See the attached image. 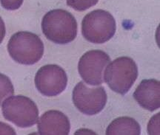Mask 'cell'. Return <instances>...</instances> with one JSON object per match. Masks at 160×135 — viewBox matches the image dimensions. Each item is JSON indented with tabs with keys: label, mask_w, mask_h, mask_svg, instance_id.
<instances>
[{
	"label": "cell",
	"mask_w": 160,
	"mask_h": 135,
	"mask_svg": "<svg viewBox=\"0 0 160 135\" xmlns=\"http://www.w3.org/2000/svg\"><path fill=\"white\" fill-rule=\"evenodd\" d=\"M42 30L45 37L52 42L66 44L77 37V22L70 12L62 9H54L44 16Z\"/></svg>",
	"instance_id": "1"
},
{
	"label": "cell",
	"mask_w": 160,
	"mask_h": 135,
	"mask_svg": "<svg viewBox=\"0 0 160 135\" xmlns=\"http://www.w3.org/2000/svg\"><path fill=\"white\" fill-rule=\"evenodd\" d=\"M9 55L16 62L24 65H33L42 58L44 44L35 33L20 31L13 34L8 44Z\"/></svg>",
	"instance_id": "2"
},
{
	"label": "cell",
	"mask_w": 160,
	"mask_h": 135,
	"mask_svg": "<svg viewBox=\"0 0 160 135\" xmlns=\"http://www.w3.org/2000/svg\"><path fill=\"white\" fill-rule=\"evenodd\" d=\"M104 74V81L110 88L113 92L125 95L137 80L138 67L131 58L119 57L108 64Z\"/></svg>",
	"instance_id": "3"
},
{
	"label": "cell",
	"mask_w": 160,
	"mask_h": 135,
	"mask_svg": "<svg viewBox=\"0 0 160 135\" xmlns=\"http://www.w3.org/2000/svg\"><path fill=\"white\" fill-rule=\"evenodd\" d=\"M117 30L116 20L109 12L95 10L88 13L82 21L84 38L93 44H104L113 38Z\"/></svg>",
	"instance_id": "4"
},
{
	"label": "cell",
	"mask_w": 160,
	"mask_h": 135,
	"mask_svg": "<svg viewBox=\"0 0 160 135\" xmlns=\"http://www.w3.org/2000/svg\"><path fill=\"white\" fill-rule=\"evenodd\" d=\"M2 114L6 120L20 128H29L39 120V109L37 104L23 95L10 96L3 101Z\"/></svg>",
	"instance_id": "5"
},
{
	"label": "cell",
	"mask_w": 160,
	"mask_h": 135,
	"mask_svg": "<svg viewBox=\"0 0 160 135\" xmlns=\"http://www.w3.org/2000/svg\"><path fill=\"white\" fill-rule=\"evenodd\" d=\"M72 98L74 106L86 115H95L101 112L107 104L108 96L102 86L91 88L80 81L73 89Z\"/></svg>",
	"instance_id": "6"
},
{
	"label": "cell",
	"mask_w": 160,
	"mask_h": 135,
	"mask_svg": "<svg viewBox=\"0 0 160 135\" xmlns=\"http://www.w3.org/2000/svg\"><path fill=\"white\" fill-rule=\"evenodd\" d=\"M110 62L111 58L104 51L90 50L79 59L78 70L86 83L98 86L104 82V71Z\"/></svg>",
	"instance_id": "7"
},
{
	"label": "cell",
	"mask_w": 160,
	"mask_h": 135,
	"mask_svg": "<svg viewBox=\"0 0 160 135\" xmlns=\"http://www.w3.org/2000/svg\"><path fill=\"white\" fill-rule=\"evenodd\" d=\"M34 81L37 90L42 95L54 97L61 94L66 89L68 76L61 67L48 64L37 71Z\"/></svg>",
	"instance_id": "8"
},
{
	"label": "cell",
	"mask_w": 160,
	"mask_h": 135,
	"mask_svg": "<svg viewBox=\"0 0 160 135\" xmlns=\"http://www.w3.org/2000/svg\"><path fill=\"white\" fill-rule=\"evenodd\" d=\"M37 123L38 131L41 135H68L71 130L68 118L60 111H48Z\"/></svg>",
	"instance_id": "9"
},
{
	"label": "cell",
	"mask_w": 160,
	"mask_h": 135,
	"mask_svg": "<svg viewBox=\"0 0 160 135\" xmlns=\"http://www.w3.org/2000/svg\"><path fill=\"white\" fill-rule=\"evenodd\" d=\"M133 98L142 108L153 112L160 106V82L156 79L143 80L133 92Z\"/></svg>",
	"instance_id": "10"
},
{
	"label": "cell",
	"mask_w": 160,
	"mask_h": 135,
	"mask_svg": "<svg viewBox=\"0 0 160 135\" xmlns=\"http://www.w3.org/2000/svg\"><path fill=\"white\" fill-rule=\"evenodd\" d=\"M141 127L138 122L130 117H120L110 123L106 129L107 135H139Z\"/></svg>",
	"instance_id": "11"
},
{
	"label": "cell",
	"mask_w": 160,
	"mask_h": 135,
	"mask_svg": "<svg viewBox=\"0 0 160 135\" xmlns=\"http://www.w3.org/2000/svg\"><path fill=\"white\" fill-rule=\"evenodd\" d=\"M14 93V88L11 79L7 75L0 73V106L4 100Z\"/></svg>",
	"instance_id": "12"
},
{
	"label": "cell",
	"mask_w": 160,
	"mask_h": 135,
	"mask_svg": "<svg viewBox=\"0 0 160 135\" xmlns=\"http://www.w3.org/2000/svg\"><path fill=\"white\" fill-rule=\"evenodd\" d=\"M99 0H66L69 7L77 11H85L97 5Z\"/></svg>",
	"instance_id": "13"
},
{
	"label": "cell",
	"mask_w": 160,
	"mask_h": 135,
	"mask_svg": "<svg viewBox=\"0 0 160 135\" xmlns=\"http://www.w3.org/2000/svg\"><path fill=\"white\" fill-rule=\"evenodd\" d=\"M24 0H0L2 7L8 11H15L22 5Z\"/></svg>",
	"instance_id": "14"
},
{
	"label": "cell",
	"mask_w": 160,
	"mask_h": 135,
	"mask_svg": "<svg viewBox=\"0 0 160 135\" xmlns=\"http://www.w3.org/2000/svg\"><path fill=\"white\" fill-rule=\"evenodd\" d=\"M159 115V113L158 114H156L153 118H151L150 121L148 126V130L149 134H159V119L157 120V118Z\"/></svg>",
	"instance_id": "15"
},
{
	"label": "cell",
	"mask_w": 160,
	"mask_h": 135,
	"mask_svg": "<svg viewBox=\"0 0 160 135\" xmlns=\"http://www.w3.org/2000/svg\"><path fill=\"white\" fill-rule=\"evenodd\" d=\"M0 134L15 135L17 134V133L11 126L5 123L0 122Z\"/></svg>",
	"instance_id": "16"
},
{
	"label": "cell",
	"mask_w": 160,
	"mask_h": 135,
	"mask_svg": "<svg viewBox=\"0 0 160 135\" xmlns=\"http://www.w3.org/2000/svg\"><path fill=\"white\" fill-rule=\"evenodd\" d=\"M6 29L5 22H4L3 19L0 16V44L4 40V38L5 36Z\"/></svg>",
	"instance_id": "17"
}]
</instances>
